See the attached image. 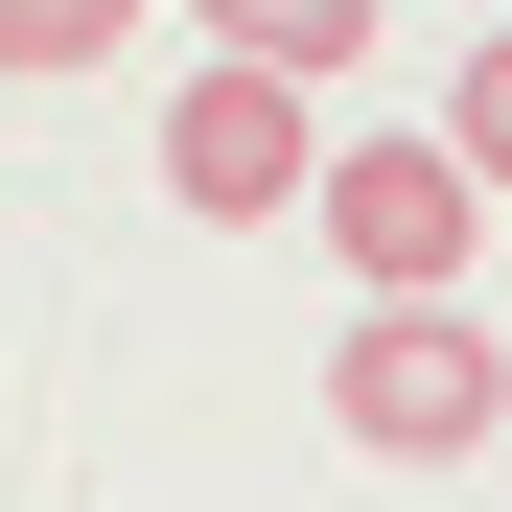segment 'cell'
I'll return each instance as SVG.
<instances>
[{"label": "cell", "mask_w": 512, "mask_h": 512, "mask_svg": "<svg viewBox=\"0 0 512 512\" xmlns=\"http://www.w3.org/2000/svg\"><path fill=\"white\" fill-rule=\"evenodd\" d=\"M326 419H350L373 466H466L489 419H512V350L466 303H373V326H326Z\"/></svg>", "instance_id": "1"}, {"label": "cell", "mask_w": 512, "mask_h": 512, "mask_svg": "<svg viewBox=\"0 0 512 512\" xmlns=\"http://www.w3.org/2000/svg\"><path fill=\"white\" fill-rule=\"evenodd\" d=\"M326 256H350L373 303H466V233H489V187H466V140L419 117V140H326Z\"/></svg>", "instance_id": "2"}, {"label": "cell", "mask_w": 512, "mask_h": 512, "mask_svg": "<svg viewBox=\"0 0 512 512\" xmlns=\"http://www.w3.org/2000/svg\"><path fill=\"white\" fill-rule=\"evenodd\" d=\"M163 187H187L210 233H280V210L326 187V117H303V70H256V47H210L187 94H163Z\"/></svg>", "instance_id": "3"}, {"label": "cell", "mask_w": 512, "mask_h": 512, "mask_svg": "<svg viewBox=\"0 0 512 512\" xmlns=\"http://www.w3.org/2000/svg\"><path fill=\"white\" fill-rule=\"evenodd\" d=\"M187 24H210V47H256V70H303V94H326V70L373 47V0H187Z\"/></svg>", "instance_id": "4"}, {"label": "cell", "mask_w": 512, "mask_h": 512, "mask_svg": "<svg viewBox=\"0 0 512 512\" xmlns=\"http://www.w3.org/2000/svg\"><path fill=\"white\" fill-rule=\"evenodd\" d=\"M140 47V0H0V70H24V94H47V70H117Z\"/></svg>", "instance_id": "5"}, {"label": "cell", "mask_w": 512, "mask_h": 512, "mask_svg": "<svg viewBox=\"0 0 512 512\" xmlns=\"http://www.w3.org/2000/svg\"><path fill=\"white\" fill-rule=\"evenodd\" d=\"M443 140H466V187H512V24H489V47L443 70Z\"/></svg>", "instance_id": "6"}]
</instances>
